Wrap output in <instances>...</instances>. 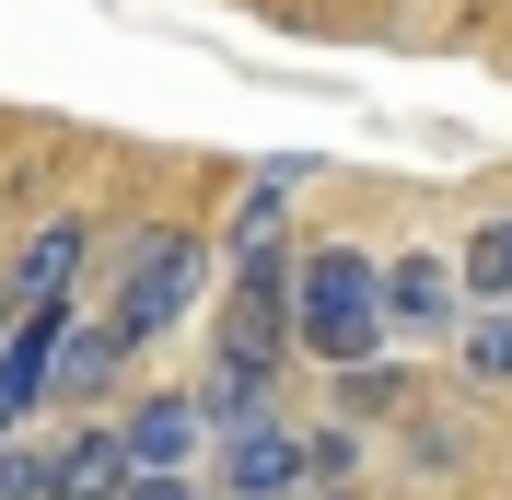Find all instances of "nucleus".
<instances>
[{"mask_svg":"<svg viewBox=\"0 0 512 500\" xmlns=\"http://www.w3.org/2000/svg\"><path fill=\"white\" fill-rule=\"evenodd\" d=\"M12 326H24V291H12V280H0V338H12Z\"/></svg>","mask_w":512,"mask_h":500,"instance_id":"obj_13","label":"nucleus"},{"mask_svg":"<svg viewBox=\"0 0 512 500\" xmlns=\"http://www.w3.org/2000/svg\"><path fill=\"white\" fill-rule=\"evenodd\" d=\"M210 280H222V256H210V233H187V221H140V233H117V268H105V326H117L128 349L175 338L187 314H210Z\"/></svg>","mask_w":512,"mask_h":500,"instance_id":"obj_1","label":"nucleus"},{"mask_svg":"<svg viewBox=\"0 0 512 500\" xmlns=\"http://www.w3.org/2000/svg\"><path fill=\"white\" fill-rule=\"evenodd\" d=\"M82 303H24V326L0 338V442H24V419L35 407H59L47 384H59V326Z\"/></svg>","mask_w":512,"mask_h":500,"instance_id":"obj_3","label":"nucleus"},{"mask_svg":"<svg viewBox=\"0 0 512 500\" xmlns=\"http://www.w3.org/2000/svg\"><path fill=\"white\" fill-rule=\"evenodd\" d=\"M384 338H396V326H384V256L315 245L303 268H291V349H315L326 373H350V361H373Z\"/></svg>","mask_w":512,"mask_h":500,"instance_id":"obj_2","label":"nucleus"},{"mask_svg":"<svg viewBox=\"0 0 512 500\" xmlns=\"http://www.w3.org/2000/svg\"><path fill=\"white\" fill-rule=\"evenodd\" d=\"M128 489V442H117V419H70L59 442H47V500H117Z\"/></svg>","mask_w":512,"mask_h":500,"instance_id":"obj_8","label":"nucleus"},{"mask_svg":"<svg viewBox=\"0 0 512 500\" xmlns=\"http://www.w3.org/2000/svg\"><path fill=\"white\" fill-rule=\"evenodd\" d=\"M326 500H338V489H326Z\"/></svg>","mask_w":512,"mask_h":500,"instance_id":"obj_14","label":"nucleus"},{"mask_svg":"<svg viewBox=\"0 0 512 500\" xmlns=\"http://www.w3.org/2000/svg\"><path fill=\"white\" fill-rule=\"evenodd\" d=\"M454 268H466V303H512V210H501V221H478Z\"/></svg>","mask_w":512,"mask_h":500,"instance_id":"obj_11","label":"nucleus"},{"mask_svg":"<svg viewBox=\"0 0 512 500\" xmlns=\"http://www.w3.org/2000/svg\"><path fill=\"white\" fill-rule=\"evenodd\" d=\"M117 500H198V466H128Z\"/></svg>","mask_w":512,"mask_h":500,"instance_id":"obj_12","label":"nucleus"},{"mask_svg":"<svg viewBox=\"0 0 512 500\" xmlns=\"http://www.w3.org/2000/svg\"><path fill=\"white\" fill-rule=\"evenodd\" d=\"M315 466H303V431L291 419H245L222 431V500H303Z\"/></svg>","mask_w":512,"mask_h":500,"instance_id":"obj_4","label":"nucleus"},{"mask_svg":"<svg viewBox=\"0 0 512 500\" xmlns=\"http://www.w3.org/2000/svg\"><path fill=\"white\" fill-rule=\"evenodd\" d=\"M117 442H128V466H198V454H210V419H198V396L152 384V396L117 407Z\"/></svg>","mask_w":512,"mask_h":500,"instance_id":"obj_7","label":"nucleus"},{"mask_svg":"<svg viewBox=\"0 0 512 500\" xmlns=\"http://www.w3.org/2000/svg\"><path fill=\"white\" fill-rule=\"evenodd\" d=\"M454 361H466V384H512V303H466Z\"/></svg>","mask_w":512,"mask_h":500,"instance_id":"obj_10","label":"nucleus"},{"mask_svg":"<svg viewBox=\"0 0 512 500\" xmlns=\"http://www.w3.org/2000/svg\"><path fill=\"white\" fill-rule=\"evenodd\" d=\"M128 361H140V349H128L94 303H82V314L59 326V384H47V396H59V407H105V396L128 384Z\"/></svg>","mask_w":512,"mask_h":500,"instance_id":"obj_9","label":"nucleus"},{"mask_svg":"<svg viewBox=\"0 0 512 500\" xmlns=\"http://www.w3.org/2000/svg\"><path fill=\"white\" fill-rule=\"evenodd\" d=\"M384 326L396 338H454L466 326V268L454 256H384Z\"/></svg>","mask_w":512,"mask_h":500,"instance_id":"obj_5","label":"nucleus"},{"mask_svg":"<svg viewBox=\"0 0 512 500\" xmlns=\"http://www.w3.org/2000/svg\"><path fill=\"white\" fill-rule=\"evenodd\" d=\"M0 280L24 291V303H82V280H94V221H82V210L35 221V233H24V256H12Z\"/></svg>","mask_w":512,"mask_h":500,"instance_id":"obj_6","label":"nucleus"}]
</instances>
